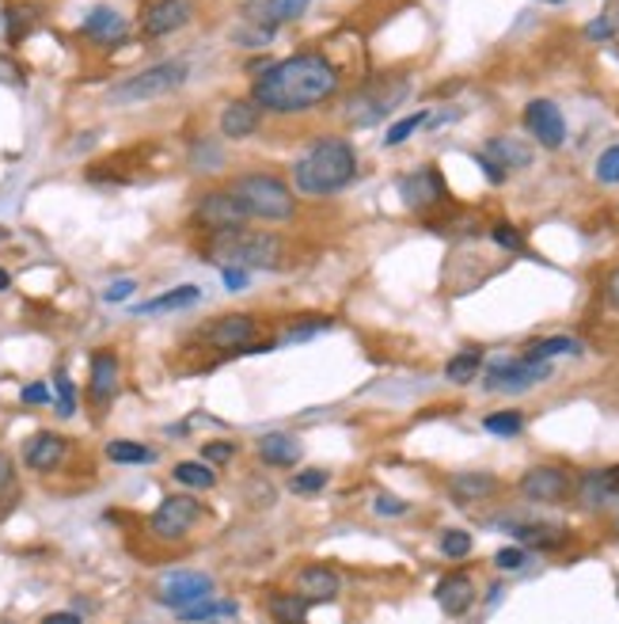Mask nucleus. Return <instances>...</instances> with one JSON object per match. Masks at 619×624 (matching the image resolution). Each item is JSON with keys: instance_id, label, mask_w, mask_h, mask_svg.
<instances>
[{"instance_id": "15", "label": "nucleus", "mask_w": 619, "mask_h": 624, "mask_svg": "<svg viewBox=\"0 0 619 624\" xmlns=\"http://www.w3.org/2000/svg\"><path fill=\"white\" fill-rule=\"evenodd\" d=\"M119 384H122V362L111 346L91 354V381H88V400L96 412H107L111 400L119 396Z\"/></svg>"}, {"instance_id": "40", "label": "nucleus", "mask_w": 619, "mask_h": 624, "mask_svg": "<svg viewBox=\"0 0 619 624\" xmlns=\"http://www.w3.org/2000/svg\"><path fill=\"white\" fill-rule=\"evenodd\" d=\"M441 556L445 560L471 556V534H463V529H445V534H441Z\"/></svg>"}, {"instance_id": "41", "label": "nucleus", "mask_w": 619, "mask_h": 624, "mask_svg": "<svg viewBox=\"0 0 619 624\" xmlns=\"http://www.w3.org/2000/svg\"><path fill=\"white\" fill-rule=\"evenodd\" d=\"M524 564H529V549H524V545H509V549L494 552V567H498V572H517V567Z\"/></svg>"}, {"instance_id": "38", "label": "nucleus", "mask_w": 619, "mask_h": 624, "mask_svg": "<svg viewBox=\"0 0 619 624\" xmlns=\"http://www.w3.org/2000/svg\"><path fill=\"white\" fill-rule=\"evenodd\" d=\"M53 389H58V415L61 419H73L76 415V389H73V381H69V374L65 369H53Z\"/></svg>"}, {"instance_id": "43", "label": "nucleus", "mask_w": 619, "mask_h": 624, "mask_svg": "<svg viewBox=\"0 0 619 624\" xmlns=\"http://www.w3.org/2000/svg\"><path fill=\"white\" fill-rule=\"evenodd\" d=\"M232 457H236V442H206L202 445L206 465H232Z\"/></svg>"}, {"instance_id": "37", "label": "nucleus", "mask_w": 619, "mask_h": 624, "mask_svg": "<svg viewBox=\"0 0 619 624\" xmlns=\"http://www.w3.org/2000/svg\"><path fill=\"white\" fill-rule=\"evenodd\" d=\"M486 435H498V438H517L524 430V415L521 412H491L483 419Z\"/></svg>"}, {"instance_id": "22", "label": "nucleus", "mask_w": 619, "mask_h": 624, "mask_svg": "<svg viewBox=\"0 0 619 624\" xmlns=\"http://www.w3.org/2000/svg\"><path fill=\"white\" fill-rule=\"evenodd\" d=\"M578 495H582L585 506H608L619 499V465L612 468H593V473H585L582 480H578Z\"/></svg>"}, {"instance_id": "48", "label": "nucleus", "mask_w": 619, "mask_h": 624, "mask_svg": "<svg viewBox=\"0 0 619 624\" xmlns=\"http://www.w3.org/2000/svg\"><path fill=\"white\" fill-rule=\"evenodd\" d=\"M494 244H502V248H509V252H521L524 236L517 233L513 225H494Z\"/></svg>"}, {"instance_id": "52", "label": "nucleus", "mask_w": 619, "mask_h": 624, "mask_svg": "<svg viewBox=\"0 0 619 624\" xmlns=\"http://www.w3.org/2000/svg\"><path fill=\"white\" fill-rule=\"evenodd\" d=\"M376 514H384V518H396V514H407V503L404 499H392V495H376Z\"/></svg>"}, {"instance_id": "13", "label": "nucleus", "mask_w": 619, "mask_h": 624, "mask_svg": "<svg viewBox=\"0 0 619 624\" xmlns=\"http://www.w3.org/2000/svg\"><path fill=\"white\" fill-rule=\"evenodd\" d=\"M574 491V476L559 465H536L521 476V495L529 503H562Z\"/></svg>"}, {"instance_id": "53", "label": "nucleus", "mask_w": 619, "mask_h": 624, "mask_svg": "<svg viewBox=\"0 0 619 624\" xmlns=\"http://www.w3.org/2000/svg\"><path fill=\"white\" fill-rule=\"evenodd\" d=\"M605 294H608V302H612L616 309H619V267H616L612 274H608V282H605Z\"/></svg>"}, {"instance_id": "36", "label": "nucleus", "mask_w": 619, "mask_h": 624, "mask_svg": "<svg viewBox=\"0 0 619 624\" xmlns=\"http://www.w3.org/2000/svg\"><path fill=\"white\" fill-rule=\"evenodd\" d=\"M305 610L308 605L300 602L297 595H274L270 598V617L277 624H305Z\"/></svg>"}, {"instance_id": "31", "label": "nucleus", "mask_w": 619, "mask_h": 624, "mask_svg": "<svg viewBox=\"0 0 619 624\" xmlns=\"http://www.w3.org/2000/svg\"><path fill=\"white\" fill-rule=\"evenodd\" d=\"M479 374H483V354H479V351L453 354V358H448V366H445V377L453 384H471Z\"/></svg>"}, {"instance_id": "20", "label": "nucleus", "mask_w": 619, "mask_h": 624, "mask_svg": "<svg viewBox=\"0 0 619 624\" xmlns=\"http://www.w3.org/2000/svg\"><path fill=\"white\" fill-rule=\"evenodd\" d=\"M308 4H312V0H255V4L247 8V23L277 30L285 27V23H297L300 15L308 12Z\"/></svg>"}, {"instance_id": "21", "label": "nucleus", "mask_w": 619, "mask_h": 624, "mask_svg": "<svg viewBox=\"0 0 619 624\" xmlns=\"http://www.w3.org/2000/svg\"><path fill=\"white\" fill-rule=\"evenodd\" d=\"M433 598H437V605L448 613V617H463V613L475 605V583H471V575H463V572L445 575V579L437 583V590H433Z\"/></svg>"}, {"instance_id": "2", "label": "nucleus", "mask_w": 619, "mask_h": 624, "mask_svg": "<svg viewBox=\"0 0 619 624\" xmlns=\"http://www.w3.org/2000/svg\"><path fill=\"white\" fill-rule=\"evenodd\" d=\"M202 259L216 267H244V271H277L289 259V244L282 241L270 229H251V225H236V229H221V233L206 236Z\"/></svg>"}, {"instance_id": "34", "label": "nucleus", "mask_w": 619, "mask_h": 624, "mask_svg": "<svg viewBox=\"0 0 619 624\" xmlns=\"http://www.w3.org/2000/svg\"><path fill=\"white\" fill-rule=\"evenodd\" d=\"M35 23H38V8H30V4H8L4 8V27H8V38H12V42H20Z\"/></svg>"}, {"instance_id": "10", "label": "nucleus", "mask_w": 619, "mask_h": 624, "mask_svg": "<svg viewBox=\"0 0 619 624\" xmlns=\"http://www.w3.org/2000/svg\"><path fill=\"white\" fill-rule=\"evenodd\" d=\"M255 331H259L255 316H247V313H224V316H216V320L206 323L202 339H206V346H213V351L247 354V346L255 343Z\"/></svg>"}, {"instance_id": "3", "label": "nucleus", "mask_w": 619, "mask_h": 624, "mask_svg": "<svg viewBox=\"0 0 619 624\" xmlns=\"http://www.w3.org/2000/svg\"><path fill=\"white\" fill-rule=\"evenodd\" d=\"M358 175V152L346 137H323L315 142L305 157L293 168V187L300 195H338L343 187H350V180Z\"/></svg>"}, {"instance_id": "18", "label": "nucleus", "mask_w": 619, "mask_h": 624, "mask_svg": "<svg viewBox=\"0 0 619 624\" xmlns=\"http://www.w3.org/2000/svg\"><path fill=\"white\" fill-rule=\"evenodd\" d=\"M338 590H343V583H338V575L331 572V567H323V564L305 567V572L297 575V583H293V595H297L305 605L335 602V598H338Z\"/></svg>"}, {"instance_id": "58", "label": "nucleus", "mask_w": 619, "mask_h": 624, "mask_svg": "<svg viewBox=\"0 0 619 624\" xmlns=\"http://www.w3.org/2000/svg\"><path fill=\"white\" fill-rule=\"evenodd\" d=\"M616 534H619V518H616Z\"/></svg>"}, {"instance_id": "51", "label": "nucleus", "mask_w": 619, "mask_h": 624, "mask_svg": "<svg viewBox=\"0 0 619 624\" xmlns=\"http://www.w3.org/2000/svg\"><path fill=\"white\" fill-rule=\"evenodd\" d=\"M12 491H15V465L8 453H0V499L12 495Z\"/></svg>"}, {"instance_id": "16", "label": "nucleus", "mask_w": 619, "mask_h": 624, "mask_svg": "<svg viewBox=\"0 0 619 624\" xmlns=\"http://www.w3.org/2000/svg\"><path fill=\"white\" fill-rule=\"evenodd\" d=\"M65 457H69V442L61 435H53V430H38V435L23 445V465H27L30 473H53V468L65 465Z\"/></svg>"}, {"instance_id": "9", "label": "nucleus", "mask_w": 619, "mask_h": 624, "mask_svg": "<svg viewBox=\"0 0 619 624\" xmlns=\"http://www.w3.org/2000/svg\"><path fill=\"white\" fill-rule=\"evenodd\" d=\"M555 369H552V362H532V358H502V362H494V366H486V377H483V384L491 392H524V389H532V384H540V381H547Z\"/></svg>"}, {"instance_id": "23", "label": "nucleus", "mask_w": 619, "mask_h": 624, "mask_svg": "<svg viewBox=\"0 0 619 624\" xmlns=\"http://www.w3.org/2000/svg\"><path fill=\"white\" fill-rule=\"evenodd\" d=\"M126 30H129L126 15H119L114 8H107V4L103 8H91L88 20L81 23V35L91 38V42H99V46L122 42V38H126Z\"/></svg>"}, {"instance_id": "54", "label": "nucleus", "mask_w": 619, "mask_h": 624, "mask_svg": "<svg viewBox=\"0 0 619 624\" xmlns=\"http://www.w3.org/2000/svg\"><path fill=\"white\" fill-rule=\"evenodd\" d=\"M42 624H84L81 613H50V617H42Z\"/></svg>"}, {"instance_id": "49", "label": "nucleus", "mask_w": 619, "mask_h": 624, "mask_svg": "<svg viewBox=\"0 0 619 624\" xmlns=\"http://www.w3.org/2000/svg\"><path fill=\"white\" fill-rule=\"evenodd\" d=\"M616 35V20L612 15H601V20H593L590 27H585V38H593V42H605V38Z\"/></svg>"}, {"instance_id": "25", "label": "nucleus", "mask_w": 619, "mask_h": 624, "mask_svg": "<svg viewBox=\"0 0 619 624\" xmlns=\"http://www.w3.org/2000/svg\"><path fill=\"white\" fill-rule=\"evenodd\" d=\"M483 157L494 160L506 175L532 164V149L524 142H517V137H491V142L483 145Z\"/></svg>"}, {"instance_id": "44", "label": "nucleus", "mask_w": 619, "mask_h": 624, "mask_svg": "<svg viewBox=\"0 0 619 624\" xmlns=\"http://www.w3.org/2000/svg\"><path fill=\"white\" fill-rule=\"evenodd\" d=\"M597 180L601 183H619V145L605 149L597 157Z\"/></svg>"}, {"instance_id": "32", "label": "nucleus", "mask_w": 619, "mask_h": 624, "mask_svg": "<svg viewBox=\"0 0 619 624\" xmlns=\"http://www.w3.org/2000/svg\"><path fill=\"white\" fill-rule=\"evenodd\" d=\"M555 354H582V343L570 335H547V339H536V343L524 351V358L532 362H552Z\"/></svg>"}, {"instance_id": "30", "label": "nucleus", "mask_w": 619, "mask_h": 624, "mask_svg": "<svg viewBox=\"0 0 619 624\" xmlns=\"http://www.w3.org/2000/svg\"><path fill=\"white\" fill-rule=\"evenodd\" d=\"M172 480L190 491H209L216 484V473L213 465H202V461H179V465L172 468Z\"/></svg>"}, {"instance_id": "56", "label": "nucleus", "mask_w": 619, "mask_h": 624, "mask_svg": "<svg viewBox=\"0 0 619 624\" xmlns=\"http://www.w3.org/2000/svg\"><path fill=\"white\" fill-rule=\"evenodd\" d=\"M4 241H12V233H8V229L0 225V244H4Z\"/></svg>"}, {"instance_id": "24", "label": "nucleus", "mask_w": 619, "mask_h": 624, "mask_svg": "<svg viewBox=\"0 0 619 624\" xmlns=\"http://www.w3.org/2000/svg\"><path fill=\"white\" fill-rule=\"evenodd\" d=\"M305 453L297 435H285V430H270V435L259 438V457L267 461L270 468H293Z\"/></svg>"}, {"instance_id": "57", "label": "nucleus", "mask_w": 619, "mask_h": 624, "mask_svg": "<svg viewBox=\"0 0 619 624\" xmlns=\"http://www.w3.org/2000/svg\"><path fill=\"white\" fill-rule=\"evenodd\" d=\"M547 4H562V0H547Z\"/></svg>"}, {"instance_id": "12", "label": "nucleus", "mask_w": 619, "mask_h": 624, "mask_svg": "<svg viewBox=\"0 0 619 624\" xmlns=\"http://www.w3.org/2000/svg\"><path fill=\"white\" fill-rule=\"evenodd\" d=\"M195 20V0H145L141 8V35L164 38L183 30Z\"/></svg>"}, {"instance_id": "29", "label": "nucleus", "mask_w": 619, "mask_h": 624, "mask_svg": "<svg viewBox=\"0 0 619 624\" xmlns=\"http://www.w3.org/2000/svg\"><path fill=\"white\" fill-rule=\"evenodd\" d=\"M239 613V605L236 602H228V598H206V602H198V605H187V610H179V621H187V624H216V621H232Z\"/></svg>"}, {"instance_id": "39", "label": "nucleus", "mask_w": 619, "mask_h": 624, "mask_svg": "<svg viewBox=\"0 0 619 624\" xmlns=\"http://www.w3.org/2000/svg\"><path fill=\"white\" fill-rule=\"evenodd\" d=\"M422 126H430V111H414V114H407V119H399L396 126L384 134V145H404L407 137L414 134V130H422Z\"/></svg>"}, {"instance_id": "45", "label": "nucleus", "mask_w": 619, "mask_h": 624, "mask_svg": "<svg viewBox=\"0 0 619 624\" xmlns=\"http://www.w3.org/2000/svg\"><path fill=\"white\" fill-rule=\"evenodd\" d=\"M20 400H23V404H27V407H42V404H53V396H50V384H42V381H30V384H23Z\"/></svg>"}, {"instance_id": "42", "label": "nucleus", "mask_w": 619, "mask_h": 624, "mask_svg": "<svg viewBox=\"0 0 619 624\" xmlns=\"http://www.w3.org/2000/svg\"><path fill=\"white\" fill-rule=\"evenodd\" d=\"M331 328V320H308V323H297V328H289L282 335V343H308V339L323 335V331Z\"/></svg>"}, {"instance_id": "19", "label": "nucleus", "mask_w": 619, "mask_h": 624, "mask_svg": "<svg viewBox=\"0 0 619 624\" xmlns=\"http://www.w3.org/2000/svg\"><path fill=\"white\" fill-rule=\"evenodd\" d=\"M262 114H267V111H262L251 96L232 99V103L221 111V134L228 137V142H244V137H251L255 130L262 126Z\"/></svg>"}, {"instance_id": "7", "label": "nucleus", "mask_w": 619, "mask_h": 624, "mask_svg": "<svg viewBox=\"0 0 619 624\" xmlns=\"http://www.w3.org/2000/svg\"><path fill=\"white\" fill-rule=\"evenodd\" d=\"M216 583L213 575L206 572H190V567H179V572H164L157 583H152V598L168 610H187V605H198L206 598H213Z\"/></svg>"}, {"instance_id": "27", "label": "nucleus", "mask_w": 619, "mask_h": 624, "mask_svg": "<svg viewBox=\"0 0 619 624\" xmlns=\"http://www.w3.org/2000/svg\"><path fill=\"white\" fill-rule=\"evenodd\" d=\"M202 302V290L198 286H175L168 294L152 297V302L134 305V316H164V313H179V309H195Z\"/></svg>"}, {"instance_id": "4", "label": "nucleus", "mask_w": 619, "mask_h": 624, "mask_svg": "<svg viewBox=\"0 0 619 624\" xmlns=\"http://www.w3.org/2000/svg\"><path fill=\"white\" fill-rule=\"evenodd\" d=\"M228 191L239 198L251 221H293L297 218V198L289 183L270 172H247L228 183Z\"/></svg>"}, {"instance_id": "26", "label": "nucleus", "mask_w": 619, "mask_h": 624, "mask_svg": "<svg viewBox=\"0 0 619 624\" xmlns=\"http://www.w3.org/2000/svg\"><path fill=\"white\" fill-rule=\"evenodd\" d=\"M513 537L524 549H562L570 541L567 526H555V522H521V526H509Z\"/></svg>"}, {"instance_id": "50", "label": "nucleus", "mask_w": 619, "mask_h": 624, "mask_svg": "<svg viewBox=\"0 0 619 624\" xmlns=\"http://www.w3.org/2000/svg\"><path fill=\"white\" fill-rule=\"evenodd\" d=\"M270 38H274V30H267V27H259V23H251L247 30H239L236 42H239V46H262V42H270Z\"/></svg>"}, {"instance_id": "11", "label": "nucleus", "mask_w": 619, "mask_h": 624, "mask_svg": "<svg viewBox=\"0 0 619 624\" xmlns=\"http://www.w3.org/2000/svg\"><path fill=\"white\" fill-rule=\"evenodd\" d=\"M247 210L239 206V198L232 195L228 187L221 191H209L202 195V203L195 206V225L206 229V233H221V229H236V225H247Z\"/></svg>"}, {"instance_id": "1", "label": "nucleus", "mask_w": 619, "mask_h": 624, "mask_svg": "<svg viewBox=\"0 0 619 624\" xmlns=\"http://www.w3.org/2000/svg\"><path fill=\"white\" fill-rule=\"evenodd\" d=\"M338 84H343V73L335 61L315 50H300L255 76L251 99L270 114H305L327 103Z\"/></svg>"}, {"instance_id": "14", "label": "nucleus", "mask_w": 619, "mask_h": 624, "mask_svg": "<svg viewBox=\"0 0 619 624\" xmlns=\"http://www.w3.org/2000/svg\"><path fill=\"white\" fill-rule=\"evenodd\" d=\"M524 130H529L544 149H559V145L567 142V119H562L555 99H532V103L524 107Z\"/></svg>"}, {"instance_id": "55", "label": "nucleus", "mask_w": 619, "mask_h": 624, "mask_svg": "<svg viewBox=\"0 0 619 624\" xmlns=\"http://www.w3.org/2000/svg\"><path fill=\"white\" fill-rule=\"evenodd\" d=\"M8 286H12V274H8L4 267H0V294H4Z\"/></svg>"}, {"instance_id": "6", "label": "nucleus", "mask_w": 619, "mask_h": 624, "mask_svg": "<svg viewBox=\"0 0 619 624\" xmlns=\"http://www.w3.org/2000/svg\"><path fill=\"white\" fill-rule=\"evenodd\" d=\"M407 91H411V84H407L404 76H376V81H369L366 88H358L350 96L346 119H350L354 126H376V122L388 119V114L404 103Z\"/></svg>"}, {"instance_id": "8", "label": "nucleus", "mask_w": 619, "mask_h": 624, "mask_svg": "<svg viewBox=\"0 0 619 624\" xmlns=\"http://www.w3.org/2000/svg\"><path fill=\"white\" fill-rule=\"evenodd\" d=\"M202 518L206 511L195 495H168L164 503L149 514V534L160 537V541H183Z\"/></svg>"}, {"instance_id": "17", "label": "nucleus", "mask_w": 619, "mask_h": 624, "mask_svg": "<svg viewBox=\"0 0 619 624\" xmlns=\"http://www.w3.org/2000/svg\"><path fill=\"white\" fill-rule=\"evenodd\" d=\"M399 191H404V203L422 213V210H433V206L445 198V180H441L437 168H418V172L404 175Z\"/></svg>"}, {"instance_id": "28", "label": "nucleus", "mask_w": 619, "mask_h": 624, "mask_svg": "<svg viewBox=\"0 0 619 624\" xmlns=\"http://www.w3.org/2000/svg\"><path fill=\"white\" fill-rule=\"evenodd\" d=\"M494 491H498V480H494L491 473H456L453 480H448V495H453L456 503H483Z\"/></svg>"}, {"instance_id": "46", "label": "nucleus", "mask_w": 619, "mask_h": 624, "mask_svg": "<svg viewBox=\"0 0 619 624\" xmlns=\"http://www.w3.org/2000/svg\"><path fill=\"white\" fill-rule=\"evenodd\" d=\"M134 294H137V282L134 279H119L114 286L103 290V302L107 305H119V302H126V297H134Z\"/></svg>"}, {"instance_id": "5", "label": "nucleus", "mask_w": 619, "mask_h": 624, "mask_svg": "<svg viewBox=\"0 0 619 624\" xmlns=\"http://www.w3.org/2000/svg\"><path fill=\"white\" fill-rule=\"evenodd\" d=\"M190 76V65L187 61H160V65H149L141 69V73L126 76V81H119L111 91H107V103L114 107H129V103H152V99L160 96H172V91H179L183 84H187Z\"/></svg>"}, {"instance_id": "35", "label": "nucleus", "mask_w": 619, "mask_h": 624, "mask_svg": "<svg viewBox=\"0 0 619 624\" xmlns=\"http://www.w3.org/2000/svg\"><path fill=\"white\" fill-rule=\"evenodd\" d=\"M327 480H331L327 468H297L289 480V491L293 495H320L327 488Z\"/></svg>"}, {"instance_id": "33", "label": "nucleus", "mask_w": 619, "mask_h": 624, "mask_svg": "<svg viewBox=\"0 0 619 624\" xmlns=\"http://www.w3.org/2000/svg\"><path fill=\"white\" fill-rule=\"evenodd\" d=\"M152 457H157V453L141 442H126V438L107 442V461H111V465H149Z\"/></svg>"}, {"instance_id": "47", "label": "nucleus", "mask_w": 619, "mask_h": 624, "mask_svg": "<svg viewBox=\"0 0 619 624\" xmlns=\"http://www.w3.org/2000/svg\"><path fill=\"white\" fill-rule=\"evenodd\" d=\"M221 279H224V290H228V294H239V290H247L251 274H247L244 267H221Z\"/></svg>"}]
</instances>
